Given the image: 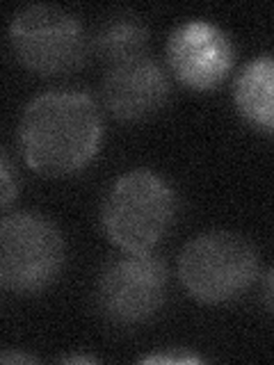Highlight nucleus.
Returning <instances> with one entry per match:
<instances>
[{
	"label": "nucleus",
	"mask_w": 274,
	"mask_h": 365,
	"mask_svg": "<svg viewBox=\"0 0 274 365\" xmlns=\"http://www.w3.org/2000/svg\"><path fill=\"white\" fill-rule=\"evenodd\" d=\"M19 140L34 171L44 176L73 174L94 158L101 142L96 103L85 91H44L23 112Z\"/></svg>",
	"instance_id": "f257e3e1"
},
{
	"label": "nucleus",
	"mask_w": 274,
	"mask_h": 365,
	"mask_svg": "<svg viewBox=\"0 0 274 365\" xmlns=\"http://www.w3.org/2000/svg\"><path fill=\"white\" fill-rule=\"evenodd\" d=\"M176 197L158 174L133 169L112 185L103 203V228L128 254L151 251L174 222Z\"/></svg>",
	"instance_id": "f03ea898"
},
{
	"label": "nucleus",
	"mask_w": 274,
	"mask_h": 365,
	"mask_svg": "<svg viewBox=\"0 0 274 365\" xmlns=\"http://www.w3.org/2000/svg\"><path fill=\"white\" fill-rule=\"evenodd\" d=\"M258 251L247 237L231 231H210L186 245L178 258V277L186 290L203 304H222L243 294L256 279Z\"/></svg>",
	"instance_id": "7ed1b4c3"
},
{
	"label": "nucleus",
	"mask_w": 274,
	"mask_h": 365,
	"mask_svg": "<svg viewBox=\"0 0 274 365\" xmlns=\"http://www.w3.org/2000/svg\"><path fill=\"white\" fill-rule=\"evenodd\" d=\"M64 265V237L49 217L11 212L0 220V285L32 294L57 279Z\"/></svg>",
	"instance_id": "20e7f679"
},
{
	"label": "nucleus",
	"mask_w": 274,
	"mask_h": 365,
	"mask_svg": "<svg viewBox=\"0 0 274 365\" xmlns=\"http://www.w3.org/2000/svg\"><path fill=\"white\" fill-rule=\"evenodd\" d=\"M9 39L19 60L39 76L76 71L89 48L80 21L55 5L23 7L9 26Z\"/></svg>",
	"instance_id": "39448f33"
},
{
	"label": "nucleus",
	"mask_w": 274,
	"mask_h": 365,
	"mask_svg": "<svg viewBox=\"0 0 274 365\" xmlns=\"http://www.w3.org/2000/svg\"><path fill=\"white\" fill-rule=\"evenodd\" d=\"M167 265L151 251L110 260L96 283V306L108 322L137 327L148 322L165 304Z\"/></svg>",
	"instance_id": "423d86ee"
},
{
	"label": "nucleus",
	"mask_w": 274,
	"mask_h": 365,
	"mask_svg": "<svg viewBox=\"0 0 274 365\" xmlns=\"http://www.w3.org/2000/svg\"><path fill=\"white\" fill-rule=\"evenodd\" d=\"M167 60L183 85L213 89L233 66V43L208 21H186L171 32Z\"/></svg>",
	"instance_id": "0eeeda50"
},
{
	"label": "nucleus",
	"mask_w": 274,
	"mask_h": 365,
	"mask_svg": "<svg viewBox=\"0 0 274 365\" xmlns=\"http://www.w3.org/2000/svg\"><path fill=\"white\" fill-rule=\"evenodd\" d=\"M169 98V80L151 57L114 64L103 78V103L112 117L121 121H142L151 117Z\"/></svg>",
	"instance_id": "6e6552de"
},
{
	"label": "nucleus",
	"mask_w": 274,
	"mask_h": 365,
	"mask_svg": "<svg viewBox=\"0 0 274 365\" xmlns=\"http://www.w3.org/2000/svg\"><path fill=\"white\" fill-rule=\"evenodd\" d=\"M274 62L270 55L251 60L240 71L233 98L240 114L256 128L272 133L274 128Z\"/></svg>",
	"instance_id": "1a4fd4ad"
},
{
	"label": "nucleus",
	"mask_w": 274,
	"mask_h": 365,
	"mask_svg": "<svg viewBox=\"0 0 274 365\" xmlns=\"http://www.w3.org/2000/svg\"><path fill=\"white\" fill-rule=\"evenodd\" d=\"M146 43H148L146 23L142 21V16H137L135 11L128 9L108 14L96 28L94 37H91V48L110 66L146 55L144 53Z\"/></svg>",
	"instance_id": "9d476101"
},
{
	"label": "nucleus",
	"mask_w": 274,
	"mask_h": 365,
	"mask_svg": "<svg viewBox=\"0 0 274 365\" xmlns=\"http://www.w3.org/2000/svg\"><path fill=\"white\" fill-rule=\"evenodd\" d=\"M19 192V180L14 174V167L7 160V155L0 151V208H5L14 201Z\"/></svg>",
	"instance_id": "9b49d317"
},
{
	"label": "nucleus",
	"mask_w": 274,
	"mask_h": 365,
	"mask_svg": "<svg viewBox=\"0 0 274 365\" xmlns=\"http://www.w3.org/2000/svg\"><path fill=\"white\" fill-rule=\"evenodd\" d=\"M144 363H197L199 356H192L186 351H167V354H153V356H144Z\"/></svg>",
	"instance_id": "f8f14e48"
},
{
	"label": "nucleus",
	"mask_w": 274,
	"mask_h": 365,
	"mask_svg": "<svg viewBox=\"0 0 274 365\" xmlns=\"http://www.w3.org/2000/svg\"><path fill=\"white\" fill-rule=\"evenodd\" d=\"M32 356H26L21 351H0V363H32Z\"/></svg>",
	"instance_id": "ddd939ff"
},
{
	"label": "nucleus",
	"mask_w": 274,
	"mask_h": 365,
	"mask_svg": "<svg viewBox=\"0 0 274 365\" xmlns=\"http://www.w3.org/2000/svg\"><path fill=\"white\" fill-rule=\"evenodd\" d=\"M64 361H73V363H80V361H85V363H91V361H94V359H91V356H66Z\"/></svg>",
	"instance_id": "4468645a"
}]
</instances>
